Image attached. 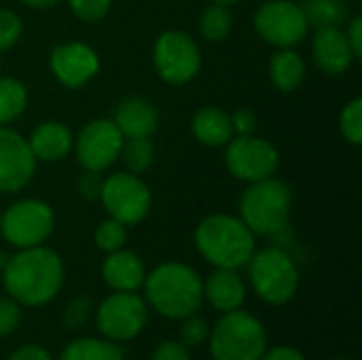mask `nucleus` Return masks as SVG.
Here are the masks:
<instances>
[{
  "mask_svg": "<svg viewBox=\"0 0 362 360\" xmlns=\"http://www.w3.org/2000/svg\"><path fill=\"white\" fill-rule=\"evenodd\" d=\"M339 132L346 142L361 146L362 144V98L350 100L339 115Z\"/></svg>",
  "mask_w": 362,
  "mask_h": 360,
  "instance_id": "29",
  "label": "nucleus"
},
{
  "mask_svg": "<svg viewBox=\"0 0 362 360\" xmlns=\"http://www.w3.org/2000/svg\"><path fill=\"white\" fill-rule=\"evenodd\" d=\"M55 229V212L42 199H19L0 214V236L15 248L40 246Z\"/></svg>",
  "mask_w": 362,
  "mask_h": 360,
  "instance_id": "8",
  "label": "nucleus"
},
{
  "mask_svg": "<svg viewBox=\"0 0 362 360\" xmlns=\"http://www.w3.org/2000/svg\"><path fill=\"white\" fill-rule=\"evenodd\" d=\"M144 301L151 310L168 320H182L197 314L204 303V280L180 261L157 265L144 278Z\"/></svg>",
  "mask_w": 362,
  "mask_h": 360,
  "instance_id": "2",
  "label": "nucleus"
},
{
  "mask_svg": "<svg viewBox=\"0 0 362 360\" xmlns=\"http://www.w3.org/2000/svg\"><path fill=\"white\" fill-rule=\"evenodd\" d=\"M231 119V129L238 136H250L257 129V115L248 108H240L233 115H229Z\"/></svg>",
  "mask_w": 362,
  "mask_h": 360,
  "instance_id": "37",
  "label": "nucleus"
},
{
  "mask_svg": "<svg viewBox=\"0 0 362 360\" xmlns=\"http://www.w3.org/2000/svg\"><path fill=\"white\" fill-rule=\"evenodd\" d=\"M231 28H233V15H231L229 6L214 2L204 8V13L199 17V32L206 40L221 42L229 36Z\"/></svg>",
  "mask_w": 362,
  "mask_h": 360,
  "instance_id": "26",
  "label": "nucleus"
},
{
  "mask_svg": "<svg viewBox=\"0 0 362 360\" xmlns=\"http://www.w3.org/2000/svg\"><path fill=\"white\" fill-rule=\"evenodd\" d=\"M2 284L6 295L23 308H45L62 291L66 269L62 257L45 244L19 248L4 261Z\"/></svg>",
  "mask_w": 362,
  "mask_h": 360,
  "instance_id": "1",
  "label": "nucleus"
},
{
  "mask_svg": "<svg viewBox=\"0 0 362 360\" xmlns=\"http://www.w3.org/2000/svg\"><path fill=\"white\" fill-rule=\"evenodd\" d=\"M19 2H23L30 8H49V6L57 4L59 0H19Z\"/></svg>",
  "mask_w": 362,
  "mask_h": 360,
  "instance_id": "41",
  "label": "nucleus"
},
{
  "mask_svg": "<svg viewBox=\"0 0 362 360\" xmlns=\"http://www.w3.org/2000/svg\"><path fill=\"white\" fill-rule=\"evenodd\" d=\"M191 132L195 140L206 146H223L233 138L229 115L216 106L199 108L191 119Z\"/></svg>",
  "mask_w": 362,
  "mask_h": 360,
  "instance_id": "21",
  "label": "nucleus"
},
{
  "mask_svg": "<svg viewBox=\"0 0 362 360\" xmlns=\"http://www.w3.org/2000/svg\"><path fill=\"white\" fill-rule=\"evenodd\" d=\"M299 6L303 8L308 23L316 28L341 25L348 17L346 0H303Z\"/></svg>",
  "mask_w": 362,
  "mask_h": 360,
  "instance_id": "25",
  "label": "nucleus"
},
{
  "mask_svg": "<svg viewBox=\"0 0 362 360\" xmlns=\"http://www.w3.org/2000/svg\"><path fill=\"white\" fill-rule=\"evenodd\" d=\"M312 53H314L316 66L329 76H339L348 72L352 62L356 59L348 42V36L339 25L318 28L314 36Z\"/></svg>",
  "mask_w": 362,
  "mask_h": 360,
  "instance_id": "16",
  "label": "nucleus"
},
{
  "mask_svg": "<svg viewBox=\"0 0 362 360\" xmlns=\"http://www.w3.org/2000/svg\"><path fill=\"white\" fill-rule=\"evenodd\" d=\"M331 360H352V359H331Z\"/></svg>",
  "mask_w": 362,
  "mask_h": 360,
  "instance_id": "44",
  "label": "nucleus"
},
{
  "mask_svg": "<svg viewBox=\"0 0 362 360\" xmlns=\"http://www.w3.org/2000/svg\"><path fill=\"white\" fill-rule=\"evenodd\" d=\"M269 79L278 91H295L305 79V62L293 49H278L269 59Z\"/></svg>",
  "mask_w": 362,
  "mask_h": 360,
  "instance_id": "22",
  "label": "nucleus"
},
{
  "mask_svg": "<svg viewBox=\"0 0 362 360\" xmlns=\"http://www.w3.org/2000/svg\"><path fill=\"white\" fill-rule=\"evenodd\" d=\"M208 342L212 360H259L267 350L263 323L242 308L225 312L212 327Z\"/></svg>",
  "mask_w": 362,
  "mask_h": 360,
  "instance_id": "6",
  "label": "nucleus"
},
{
  "mask_svg": "<svg viewBox=\"0 0 362 360\" xmlns=\"http://www.w3.org/2000/svg\"><path fill=\"white\" fill-rule=\"evenodd\" d=\"M21 325V306L11 297H0V339L8 337Z\"/></svg>",
  "mask_w": 362,
  "mask_h": 360,
  "instance_id": "34",
  "label": "nucleus"
},
{
  "mask_svg": "<svg viewBox=\"0 0 362 360\" xmlns=\"http://www.w3.org/2000/svg\"><path fill=\"white\" fill-rule=\"evenodd\" d=\"M93 314V301L85 295L72 299L66 308H64V316L62 323L68 331H78L89 323V316Z\"/></svg>",
  "mask_w": 362,
  "mask_h": 360,
  "instance_id": "30",
  "label": "nucleus"
},
{
  "mask_svg": "<svg viewBox=\"0 0 362 360\" xmlns=\"http://www.w3.org/2000/svg\"><path fill=\"white\" fill-rule=\"evenodd\" d=\"M197 252L218 269H242L257 250V236L240 216L210 214L195 229Z\"/></svg>",
  "mask_w": 362,
  "mask_h": 360,
  "instance_id": "3",
  "label": "nucleus"
},
{
  "mask_svg": "<svg viewBox=\"0 0 362 360\" xmlns=\"http://www.w3.org/2000/svg\"><path fill=\"white\" fill-rule=\"evenodd\" d=\"M49 66L64 87L78 89L98 74L100 57L95 49L85 42H64L51 51Z\"/></svg>",
  "mask_w": 362,
  "mask_h": 360,
  "instance_id": "15",
  "label": "nucleus"
},
{
  "mask_svg": "<svg viewBox=\"0 0 362 360\" xmlns=\"http://www.w3.org/2000/svg\"><path fill=\"white\" fill-rule=\"evenodd\" d=\"M293 193L276 176L250 182L240 195V219L255 236L276 238L288 227Z\"/></svg>",
  "mask_w": 362,
  "mask_h": 360,
  "instance_id": "4",
  "label": "nucleus"
},
{
  "mask_svg": "<svg viewBox=\"0 0 362 360\" xmlns=\"http://www.w3.org/2000/svg\"><path fill=\"white\" fill-rule=\"evenodd\" d=\"M112 0H68L70 11L83 21H100L110 11Z\"/></svg>",
  "mask_w": 362,
  "mask_h": 360,
  "instance_id": "33",
  "label": "nucleus"
},
{
  "mask_svg": "<svg viewBox=\"0 0 362 360\" xmlns=\"http://www.w3.org/2000/svg\"><path fill=\"white\" fill-rule=\"evenodd\" d=\"M153 64L157 74L170 85H185L202 70V53L197 42L180 30H165L153 47Z\"/></svg>",
  "mask_w": 362,
  "mask_h": 360,
  "instance_id": "10",
  "label": "nucleus"
},
{
  "mask_svg": "<svg viewBox=\"0 0 362 360\" xmlns=\"http://www.w3.org/2000/svg\"><path fill=\"white\" fill-rule=\"evenodd\" d=\"M255 30L265 42L274 47L293 49L308 36L310 23L297 2L267 0L255 13Z\"/></svg>",
  "mask_w": 362,
  "mask_h": 360,
  "instance_id": "11",
  "label": "nucleus"
},
{
  "mask_svg": "<svg viewBox=\"0 0 362 360\" xmlns=\"http://www.w3.org/2000/svg\"><path fill=\"white\" fill-rule=\"evenodd\" d=\"M248 280L255 295L267 306H286L299 291V267L280 246L255 250L248 261Z\"/></svg>",
  "mask_w": 362,
  "mask_h": 360,
  "instance_id": "5",
  "label": "nucleus"
},
{
  "mask_svg": "<svg viewBox=\"0 0 362 360\" xmlns=\"http://www.w3.org/2000/svg\"><path fill=\"white\" fill-rule=\"evenodd\" d=\"M57 360H123V350L104 337H76L64 346Z\"/></svg>",
  "mask_w": 362,
  "mask_h": 360,
  "instance_id": "23",
  "label": "nucleus"
},
{
  "mask_svg": "<svg viewBox=\"0 0 362 360\" xmlns=\"http://www.w3.org/2000/svg\"><path fill=\"white\" fill-rule=\"evenodd\" d=\"M23 34V21L15 11H0V53L11 49Z\"/></svg>",
  "mask_w": 362,
  "mask_h": 360,
  "instance_id": "32",
  "label": "nucleus"
},
{
  "mask_svg": "<svg viewBox=\"0 0 362 360\" xmlns=\"http://www.w3.org/2000/svg\"><path fill=\"white\" fill-rule=\"evenodd\" d=\"M208 335H210V327H208L206 318H202L197 314L182 318V327H180V344L182 346H187L189 350L199 348L202 344L208 342Z\"/></svg>",
  "mask_w": 362,
  "mask_h": 360,
  "instance_id": "31",
  "label": "nucleus"
},
{
  "mask_svg": "<svg viewBox=\"0 0 362 360\" xmlns=\"http://www.w3.org/2000/svg\"><path fill=\"white\" fill-rule=\"evenodd\" d=\"M100 202L110 219L132 227L146 219L153 206V195L138 174L115 172L104 178Z\"/></svg>",
  "mask_w": 362,
  "mask_h": 360,
  "instance_id": "9",
  "label": "nucleus"
},
{
  "mask_svg": "<svg viewBox=\"0 0 362 360\" xmlns=\"http://www.w3.org/2000/svg\"><path fill=\"white\" fill-rule=\"evenodd\" d=\"M4 261H6V259H4V257L0 255V278H2V267H4Z\"/></svg>",
  "mask_w": 362,
  "mask_h": 360,
  "instance_id": "43",
  "label": "nucleus"
},
{
  "mask_svg": "<svg viewBox=\"0 0 362 360\" xmlns=\"http://www.w3.org/2000/svg\"><path fill=\"white\" fill-rule=\"evenodd\" d=\"M123 140L125 138L112 119H95L78 132L72 149L76 151V159L85 170L102 172L119 159Z\"/></svg>",
  "mask_w": 362,
  "mask_h": 360,
  "instance_id": "13",
  "label": "nucleus"
},
{
  "mask_svg": "<svg viewBox=\"0 0 362 360\" xmlns=\"http://www.w3.org/2000/svg\"><path fill=\"white\" fill-rule=\"evenodd\" d=\"M146 278L144 261L127 248H119L115 252H108L102 261V280L112 291H125L136 293L142 289Z\"/></svg>",
  "mask_w": 362,
  "mask_h": 360,
  "instance_id": "17",
  "label": "nucleus"
},
{
  "mask_svg": "<svg viewBox=\"0 0 362 360\" xmlns=\"http://www.w3.org/2000/svg\"><path fill=\"white\" fill-rule=\"evenodd\" d=\"M204 301L221 314L240 310L246 301V282L240 272L214 267L208 280H204Z\"/></svg>",
  "mask_w": 362,
  "mask_h": 360,
  "instance_id": "18",
  "label": "nucleus"
},
{
  "mask_svg": "<svg viewBox=\"0 0 362 360\" xmlns=\"http://www.w3.org/2000/svg\"><path fill=\"white\" fill-rule=\"evenodd\" d=\"M28 146L36 161H62L70 155L74 146V136L66 123L59 121H45L36 125L28 138Z\"/></svg>",
  "mask_w": 362,
  "mask_h": 360,
  "instance_id": "19",
  "label": "nucleus"
},
{
  "mask_svg": "<svg viewBox=\"0 0 362 360\" xmlns=\"http://www.w3.org/2000/svg\"><path fill=\"white\" fill-rule=\"evenodd\" d=\"M6 360H55L53 354L45 348V346H38V344H25V346H19L17 350L11 352V356Z\"/></svg>",
  "mask_w": 362,
  "mask_h": 360,
  "instance_id": "38",
  "label": "nucleus"
},
{
  "mask_svg": "<svg viewBox=\"0 0 362 360\" xmlns=\"http://www.w3.org/2000/svg\"><path fill=\"white\" fill-rule=\"evenodd\" d=\"M112 123L123 138H151L157 129L159 115L148 100L134 95L117 106Z\"/></svg>",
  "mask_w": 362,
  "mask_h": 360,
  "instance_id": "20",
  "label": "nucleus"
},
{
  "mask_svg": "<svg viewBox=\"0 0 362 360\" xmlns=\"http://www.w3.org/2000/svg\"><path fill=\"white\" fill-rule=\"evenodd\" d=\"M28 106V89L13 76H0V125L13 123Z\"/></svg>",
  "mask_w": 362,
  "mask_h": 360,
  "instance_id": "24",
  "label": "nucleus"
},
{
  "mask_svg": "<svg viewBox=\"0 0 362 360\" xmlns=\"http://www.w3.org/2000/svg\"><path fill=\"white\" fill-rule=\"evenodd\" d=\"M259 360H305V356L295 346H274L267 348Z\"/></svg>",
  "mask_w": 362,
  "mask_h": 360,
  "instance_id": "40",
  "label": "nucleus"
},
{
  "mask_svg": "<svg viewBox=\"0 0 362 360\" xmlns=\"http://www.w3.org/2000/svg\"><path fill=\"white\" fill-rule=\"evenodd\" d=\"M102 182L104 178L100 176V172H93V170H85V174L78 178V193L83 199L87 202H93V199H100V193H102Z\"/></svg>",
  "mask_w": 362,
  "mask_h": 360,
  "instance_id": "36",
  "label": "nucleus"
},
{
  "mask_svg": "<svg viewBox=\"0 0 362 360\" xmlns=\"http://www.w3.org/2000/svg\"><path fill=\"white\" fill-rule=\"evenodd\" d=\"M148 325V306L138 293L112 291L95 308V327L115 344L134 342Z\"/></svg>",
  "mask_w": 362,
  "mask_h": 360,
  "instance_id": "7",
  "label": "nucleus"
},
{
  "mask_svg": "<svg viewBox=\"0 0 362 360\" xmlns=\"http://www.w3.org/2000/svg\"><path fill=\"white\" fill-rule=\"evenodd\" d=\"M119 157L123 159L127 172L140 176L155 161V144L151 138H125Z\"/></svg>",
  "mask_w": 362,
  "mask_h": 360,
  "instance_id": "27",
  "label": "nucleus"
},
{
  "mask_svg": "<svg viewBox=\"0 0 362 360\" xmlns=\"http://www.w3.org/2000/svg\"><path fill=\"white\" fill-rule=\"evenodd\" d=\"M225 166L238 180L250 185L276 176L280 168V153L269 140L252 134L238 136L227 142Z\"/></svg>",
  "mask_w": 362,
  "mask_h": 360,
  "instance_id": "12",
  "label": "nucleus"
},
{
  "mask_svg": "<svg viewBox=\"0 0 362 360\" xmlns=\"http://www.w3.org/2000/svg\"><path fill=\"white\" fill-rule=\"evenodd\" d=\"M151 360H193L191 359V350L187 346H182L180 342H174V339H168V342H161L153 354Z\"/></svg>",
  "mask_w": 362,
  "mask_h": 360,
  "instance_id": "35",
  "label": "nucleus"
},
{
  "mask_svg": "<svg viewBox=\"0 0 362 360\" xmlns=\"http://www.w3.org/2000/svg\"><path fill=\"white\" fill-rule=\"evenodd\" d=\"M346 36H348V42L352 47V53L356 59L362 57V15H354L350 19V25L346 30Z\"/></svg>",
  "mask_w": 362,
  "mask_h": 360,
  "instance_id": "39",
  "label": "nucleus"
},
{
  "mask_svg": "<svg viewBox=\"0 0 362 360\" xmlns=\"http://www.w3.org/2000/svg\"><path fill=\"white\" fill-rule=\"evenodd\" d=\"M93 240H95V246L102 250V252H115L119 248L125 246L127 242V227L115 219H106L102 221L98 227H95V233H93Z\"/></svg>",
  "mask_w": 362,
  "mask_h": 360,
  "instance_id": "28",
  "label": "nucleus"
},
{
  "mask_svg": "<svg viewBox=\"0 0 362 360\" xmlns=\"http://www.w3.org/2000/svg\"><path fill=\"white\" fill-rule=\"evenodd\" d=\"M36 172V159L28 146V140L11 129L0 125V193L21 191Z\"/></svg>",
  "mask_w": 362,
  "mask_h": 360,
  "instance_id": "14",
  "label": "nucleus"
},
{
  "mask_svg": "<svg viewBox=\"0 0 362 360\" xmlns=\"http://www.w3.org/2000/svg\"><path fill=\"white\" fill-rule=\"evenodd\" d=\"M212 2H216V4H225V6H231V4H235V2H240V0H212Z\"/></svg>",
  "mask_w": 362,
  "mask_h": 360,
  "instance_id": "42",
  "label": "nucleus"
}]
</instances>
